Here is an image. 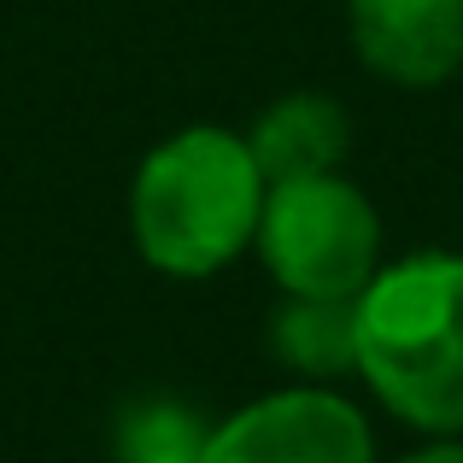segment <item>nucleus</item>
<instances>
[{
  "mask_svg": "<svg viewBox=\"0 0 463 463\" xmlns=\"http://www.w3.org/2000/svg\"><path fill=\"white\" fill-rule=\"evenodd\" d=\"M270 346L288 370L328 382L358 370V299H299L288 294L270 317Z\"/></svg>",
  "mask_w": 463,
  "mask_h": 463,
  "instance_id": "obj_7",
  "label": "nucleus"
},
{
  "mask_svg": "<svg viewBox=\"0 0 463 463\" xmlns=\"http://www.w3.org/2000/svg\"><path fill=\"white\" fill-rule=\"evenodd\" d=\"M259 247L288 294L358 299L375 282L382 223H375V205L328 170V176H299L264 188Z\"/></svg>",
  "mask_w": 463,
  "mask_h": 463,
  "instance_id": "obj_3",
  "label": "nucleus"
},
{
  "mask_svg": "<svg viewBox=\"0 0 463 463\" xmlns=\"http://www.w3.org/2000/svg\"><path fill=\"white\" fill-rule=\"evenodd\" d=\"M264 176L229 129H182L136 176L129 223L147 264L170 276H212L259 235Z\"/></svg>",
  "mask_w": 463,
  "mask_h": 463,
  "instance_id": "obj_2",
  "label": "nucleus"
},
{
  "mask_svg": "<svg viewBox=\"0 0 463 463\" xmlns=\"http://www.w3.org/2000/svg\"><path fill=\"white\" fill-rule=\"evenodd\" d=\"M200 463H375L370 429L346 399L323 387L270 393L212 429Z\"/></svg>",
  "mask_w": 463,
  "mask_h": 463,
  "instance_id": "obj_4",
  "label": "nucleus"
},
{
  "mask_svg": "<svg viewBox=\"0 0 463 463\" xmlns=\"http://www.w3.org/2000/svg\"><path fill=\"white\" fill-rule=\"evenodd\" d=\"M358 375L393 417L463 429V259L417 252L358 294Z\"/></svg>",
  "mask_w": 463,
  "mask_h": 463,
  "instance_id": "obj_1",
  "label": "nucleus"
},
{
  "mask_svg": "<svg viewBox=\"0 0 463 463\" xmlns=\"http://www.w3.org/2000/svg\"><path fill=\"white\" fill-rule=\"evenodd\" d=\"M212 434L200 429L188 405L176 399H147V405L124 411V429H118V452L129 463H200Z\"/></svg>",
  "mask_w": 463,
  "mask_h": 463,
  "instance_id": "obj_8",
  "label": "nucleus"
},
{
  "mask_svg": "<svg viewBox=\"0 0 463 463\" xmlns=\"http://www.w3.org/2000/svg\"><path fill=\"white\" fill-rule=\"evenodd\" d=\"M352 47L399 89H440L463 65V0H352Z\"/></svg>",
  "mask_w": 463,
  "mask_h": 463,
  "instance_id": "obj_5",
  "label": "nucleus"
},
{
  "mask_svg": "<svg viewBox=\"0 0 463 463\" xmlns=\"http://www.w3.org/2000/svg\"><path fill=\"white\" fill-rule=\"evenodd\" d=\"M405 463H463V446H429V452H417V458H405Z\"/></svg>",
  "mask_w": 463,
  "mask_h": 463,
  "instance_id": "obj_9",
  "label": "nucleus"
},
{
  "mask_svg": "<svg viewBox=\"0 0 463 463\" xmlns=\"http://www.w3.org/2000/svg\"><path fill=\"white\" fill-rule=\"evenodd\" d=\"M346 147H352V124L323 94H288V100H276L247 136V153L259 165L264 188L299 182V176H328V170H340Z\"/></svg>",
  "mask_w": 463,
  "mask_h": 463,
  "instance_id": "obj_6",
  "label": "nucleus"
}]
</instances>
